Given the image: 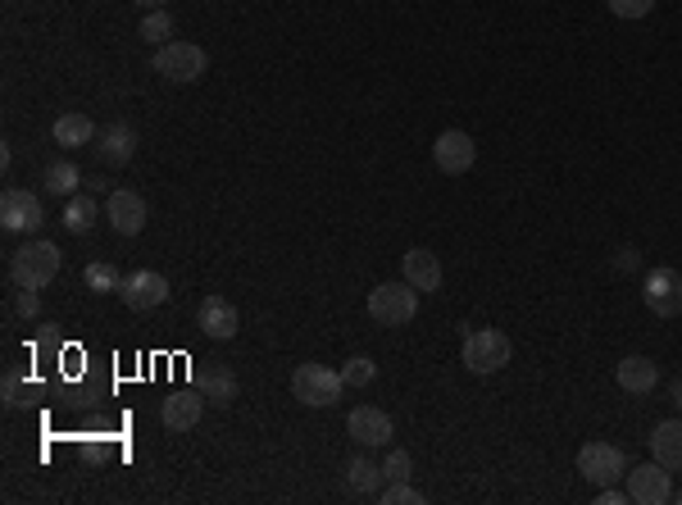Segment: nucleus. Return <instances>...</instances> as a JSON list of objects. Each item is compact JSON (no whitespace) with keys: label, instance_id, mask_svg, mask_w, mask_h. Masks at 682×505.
<instances>
[{"label":"nucleus","instance_id":"nucleus-36","mask_svg":"<svg viewBox=\"0 0 682 505\" xmlns=\"http://www.w3.org/2000/svg\"><path fill=\"white\" fill-rule=\"evenodd\" d=\"M669 397H673V406H678V410H682V374H678V378H673V387H669Z\"/></svg>","mask_w":682,"mask_h":505},{"label":"nucleus","instance_id":"nucleus-16","mask_svg":"<svg viewBox=\"0 0 682 505\" xmlns=\"http://www.w3.org/2000/svg\"><path fill=\"white\" fill-rule=\"evenodd\" d=\"M614 383L628 391V397H650L660 387V364L650 355H623L614 364Z\"/></svg>","mask_w":682,"mask_h":505},{"label":"nucleus","instance_id":"nucleus-28","mask_svg":"<svg viewBox=\"0 0 682 505\" xmlns=\"http://www.w3.org/2000/svg\"><path fill=\"white\" fill-rule=\"evenodd\" d=\"M341 378H346V387H368V383L378 378V364L368 360V355H355V360L341 364Z\"/></svg>","mask_w":682,"mask_h":505},{"label":"nucleus","instance_id":"nucleus-20","mask_svg":"<svg viewBox=\"0 0 682 505\" xmlns=\"http://www.w3.org/2000/svg\"><path fill=\"white\" fill-rule=\"evenodd\" d=\"M650 460L665 465L669 473L682 469V419H665V424H656V433H650Z\"/></svg>","mask_w":682,"mask_h":505},{"label":"nucleus","instance_id":"nucleus-24","mask_svg":"<svg viewBox=\"0 0 682 505\" xmlns=\"http://www.w3.org/2000/svg\"><path fill=\"white\" fill-rule=\"evenodd\" d=\"M378 479H387V473H383V465H374L368 456H355L346 465V483H351L355 496H374L378 492Z\"/></svg>","mask_w":682,"mask_h":505},{"label":"nucleus","instance_id":"nucleus-10","mask_svg":"<svg viewBox=\"0 0 682 505\" xmlns=\"http://www.w3.org/2000/svg\"><path fill=\"white\" fill-rule=\"evenodd\" d=\"M473 160H478V142H473L469 132H460V128L442 132L437 142H433V164L442 168L446 178H460V174H469V168H473Z\"/></svg>","mask_w":682,"mask_h":505},{"label":"nucleus","instance_id":"nucleus-33","mask_svg":"<svg viewBox=\"0 0 682 505\" xmlns=\"http://www.w3.org/2000/svg\"><path fill=\"white\" fill-rule=\"evenodd\" d=\"M623 501H628V492H619L614 483H605L601 492H596V505H623Z\"/></svg>","mask_w":682,"mask_h":505},{"label":"nucleus","instance_id":"nucleus-13","mask_svg":"<svg viewBox=\"0 0 682 505\" xmlns=\"http://www.w3.org/2000/svg\"><path fill=\"white\" fill-rule=\"evenodd\" d=\"M628 501H637V505H665V501H673L669 469L656 465V460L628 469Z\"/></svg>","mask_w":682,"mask_h":505},{"label":"nucleus","instance_id":"nucleus-30","mask_svg":"<svg viewBox=\"0 0 682 505\" xmlns=\"http://www.w3.org/2000/svg\"><path fill=\"white\" fill-rule=\"evenodd\" d=\"M650 10H656V0H610L614 19H646Z\"/></svg>","mask_w":682,"mask_h":505},{"label":"nucleus","instance_id":"nucleus-22","mask_svg":"<svg viewBox=\"0 0 682 505\" xmlns=\"http://www.w3.org/2000/svg\"><path fill=\"white\" fill-rule=\"evenodd\" d=\"M42 397V387L27 378L23 369H5V378H0V401H5V410H23L33 406Z\"/></svg>","mask_w":682,"mask_h":505},{"label":"nucleus","instance_id":"nucleus-9","mask_svg":"<svg viewBox=\"0 0 682 505\" xmlns=\"http://www.w3.org/2000/svg\"><path fill=\"white\" fill-rule=\"evenodd\" d=\"M168 278L164 273H155V269H132L124 283H119V296H124V305L128 310H137V315H146V310H160V305L168 301Z\"/></svg>","mask_w":682,"mask_h":505},{"label":"nucleus","instance_id":"nucleus-27","mask_svg":"<svg viewBox=\"0 0 682 505\" xmlns=\"http://www.w3.org/2000/svg\"><path fill=\"white\" fill-rule=\"evenodd\" d=\"M82 278H87V287L92 292H119V283H124V278H119V269H114V265H105V260H96V265H87V273H82Z\"/></svg>","mask_w":682,"mask_h":505},{"label":"nucleus","instance_id":"nucleus-7","mask_svg":"<svg viewBox=\"0 0 682 505\" xmlns=\"http://www.w3.org/2000/svg\"><path fill=\"white\" fill-rule=\"evenodd\" d=\"M578 473L591 483H619V479H628V456L619 451L614 442H587L583 451H578Z\"/></svg>","mask_w":682,"mask_h":505},{"label":"nucleus","instance_id":"nucleus-2","mask_svg":"<svg viewBox=\"0 0 682 505\" xmlns=\"http://www.w3.org/2000/svg\"><path fill=\"white\" fill-rule=\"evenodd\" d=\"M509 355H515V347H509V337L501 328H473L465 332V347H460V360H465V369L478 374V378H487V374H501Z\"/></svg>","mask_w":682,"mask_h":505},{"label":"nucleus","instance_id":"nucleus-12","mask_svg":"<svg viewBox=\"0 0 682 505\" xmlns=\"http://www.w3.org/2000/svg\"><path fill=\"white\" fill-rule=\"evenodd\" d=\"M196 328L205 337H214V342H233L237 328H242V310L227 296H205L201 310H196Z\"/></svg>","mask_w":682,"mask_h":505},{"label":"nucleus","instance_id":"nucleus-34","mask_svg":"<svg viewBox=\"0 0 682 505\" xmlns=\"http://www.w3.org/2000/svg\"><path fill=\"white\" fill-rule=\"evenodd\" d=\"M614 265H619L623 273H628V269H637V250H633V246H623L619 256H614Z\"/></svg>","mask_w":682,"mask_h":505},{"label":"nucleus","instance_id":"nucleus-23","mask_svg":"<svg viewBox=\"0 0 682 505\" xmlns=\"http://www.w3.org/2000/svg\"><path fill=\"white\" fill-rule=\"evenodd\" d=\"M96 219H101V201H96V196H69V201H64V228L73 237L92 233Z\"/></svg>","mask_w":682,"mask_h":505},{"label":"nucleus","instance_id":"nucleus-15","mask_svg":"<svg viewBox=\"0 0 682 505\" xmlns=\"http://www.w3.org/2000/svg\"><path fill=\"white\" fill-rule=\"evenodd\" d=\"M346 433H351L360 446H391V437H396L391 414L378 410V406H355L351 419H346Z\"/></svg>","mask_w":682,"mask_h":505},{"label":"nucleus","instance_id":"nucleus-11","mask_svg":"<svg viewBox=\"0 0 682 505\" xmlns=\"http://www.w3.org/2000/svg\"><path fill=\"white\" fill-rule=\"evenodd\" d=\"M105 219H109V228L119 237H137L141 228H146V201H141L132 187H119V191H109Z\"/></svg>","mask_w":682,"mask_h":505},{"label":"nucleus","instance_id":"nucleus-19","mask_svg":"<svg viewBox=\"0 0 682 505\" xmlns=\"http://www.w3.org/2000/svg\"><path fill=\"white\" fill-rule=\"evenodd\" d=\"M196 383H201V397L210 406H219V410H227V406L242 397V383H237V374L227 369V364H210V369L196 374Z\"/></svg>","mask_w":682,"mask_h":505},{"label":"nucleus","instance_id":"nucleus-8","mask_svg":"<svg viewBox=\"0 0 682 505\" xmlns=\"http://www.w3.org/2000/svg\"><path fill=\"white\" fill-rule=\"evenodd\" d=\"M642 296H646V310H650V315H660V319L682 315V273H678L673 265L650 269L646 283H642Z\"/></svg>","mask_w":682,"mask_h":505},{"label":"nucleus","instance_id":"nucleus-25","mask_svg":"<svg viewBox=\"0 0 682 505\" xmlns=\"http://www.w3.org/2000/svg\"><path fill=\"white\" fill-rule=\"evenodd\" d=\"M46 191L50 196H60V201H69V196H78V183H82V174H78V164H69V160H55L50 168H46Z\"/></svg>","mask_w":682,"mask_h":505},{"label":"nucleus","instance_id":"nucleus-31","mask_svg":"<svg viewBox=\"0 0 682 505\" xmlns=\"http://www.w3.org/2000/svg\"><path fill=\"white\" fill-rule=\"evenodd\" d=\"M383 501H387V505H423L428 496H423L419 488H410V483H391V488L383 492Z\"/></svg>","mask_w":682,"mask_h":505},{"label":"nucleus","instance_id":"nucleus-32","mask_svg":"<svg viewBox=\"0 0 682 505\" xmlns=\"http://www.w3.org/2000/svg\"><path fill=\"white\" fill-rule=\"evenodd\" d=\"M14 310H19L23 319H37V315H42V301H37V292H33V287H19V296H14Z\"/></svg>","mask_w":682,"mask_h":505},{"label":"nucleus","instance_id":"nucleus-14","mask_svg":"<svg viewBox=\"0 0 682 505\" xmlns=\"http://www.w3.org/2000/svg\"><path fill=\"white\" fill-rule=\"evenodd\" d=\"M96 155H101V164H109V168L132 164V160H137V128L124 124V119L105 124V128L96 132Z\"/></svg>","mask_w":682,"mask_h":505},{"label":"nucleus","instance_id":"nucleus-35","mask_svg":"<svg viewBox=\"0 0 682 505\" xmlns=\"http://www.w3.org/2000/svg\"><path fill=\"white\" fill-rule=\"evenodd\" d=\"M137 5H141V10H146V14H151V10H164V5H174V0H137Z\"/></svg>","mask_w":682,"mask_h":505},{"label":"nucleus","instance_id":"nucleus-4","mask_svg":"<svg viewBox=\"0 0 682 505\" xmlns=\"http://www.w3.org/2000/svg\"><path fill=\"white\" fill-rule=\"evenodd\" d=\"M341 391H346V378H341V369H328V364H301L292 374V397L301 406L328 410L341 401Z\"/></svg>","mask_w":682,"mask_h":505},{"label":"nucleus","instance_id":"nucleus-1","mask_svg":"<svg viewBox=\"0 0 682 505\" xmlns=\"http://www.w3.org/2000/svg\"><path fill=\"white\" fill-rule=\"evenodd\" d=\"M60 278V246L55 242H27L10 256V283L14 287H33L42 292L46 283Z\"/></svg>","mask_w":682,"mask_h":505},{"label":"nucleus","instance_id":"nucleus-17","mask_svg":"<svg viewBox=\"0 0 682 505\" xmlns=\"http://www.w3.org/2000/svg\"><path fill=\"white\" fill-rule=\"evenodd\" d=\"M201 414H205V397H201V391H174V397H164V406H160L164 428H174V433L196 428V424H201Z\"/></svg>","mask_w":682,"mask_h":505},{"label":"nucleus","instance_id":"nucleus-21","mask_svg":"<svg viewBox=\"0 0 682 505\" xmlns=\"http://www.w3.org/2000/svg\"><path fill=\"white\" fill-rule=\"evenodd\" d=\"M50 137H55V146H64V151H73V146H92V142H96V119H92V115H82V109H69V115L55 119Z\"/></svg>","mask_w":682,"mask_h":505},{"label":"nucleus","instance_id":"nucleus-5","mask_svg":"<svg viewBox=\"0 0 682 505\" xmlns=\"http://www.w3.org/2000/svg\"><path fill=\"white\" fill-rule=\"evenodd\" d=\"M419 315V287L410 283H378L368 292V319L383 328H405Z\"/></svg>","mask_w":682,"mask_h":505},{"label":"nucleus","instance_id":"nucleus-37","mask_svg":"<svg viewBox=\"0 0 682 505\" xmlns=\"http://www.w3.org/2000/svg\"><path fill=\"white\" fill-rule=\"evenodd\" d=\"M673 501H678V505H682V492H673Z\"/></svg>","mask_w":682,"mask_h":505},{"label":"nucleus","instance_id":"nucleus-6","mask_svg":"<svg viewBox=\"0 0 682 505\" xmlns=\"http://www.w3.org/2000/svg\"><path fill=\"white\" fill-rule=\"evenodd\" d=\"M42 223H46L42 196L27 191V187H5V196H0V228L5 233H37Z\"/></svg>","mask_w":682,"mask_h":505},{"label":"nucleus","instance_id":"nucleus-26","mask_svg":"<svg viewBox=\"0 0 682 505\" xmlns=\"http://www.w3.org/2000/svg\"><path fill=\"white\" fill-rule=\"evenodd\" d=\"M137 37H141V42H151V46L174 42V14H168V10H151L146 19L137 23Z\"/></svg>","mask_w":682,"mask_h":505},{"label":"nucleus","instance_id":"nucleus-18","mask_svg":"<svg viewBox=\"0 0 682 505\" xmlns=\"http://www.w3.org/2000/svg\"><path fill=\"white\" fill-rule=\"evenodd\" d=\"M401 269H405V283L410 287H419V292H442V260L433 256L428 246H414V250H405V260H401Z\"/></svg>","mask_w":682,"mask_h":505},{"label":"nucleus","instance_id":"nucleus-3","mask_svg":"<svg viewBox=\"0 0 682 505\" xmlns=\"http://www.w3.org/2000/svg\"><path fill=\"white\" fill-rule=\"evenodd\" d=\"M151 69H155L160 78H168V82H178V87H187V82H196V78L210 69V50L196 46V42H178V37H174V42L155 46Z\"/></svg>","mask_w":682,"mask_h":505},{"label":"nucleus","instance_id":"nucleus-29","mask_svg":"<svg viewBox=\"0 0 682 505\" xmlns=\"http://www.w3.org/2000/svg\"><path fill=\"white\" fill-rule=\"evenodd\" d=\"M383 473H387V483H410V473H414L410 451H401V446H391V456L383 460Z\"/></svg>","mask_w":682,"mask_h":505}]
</instances>
